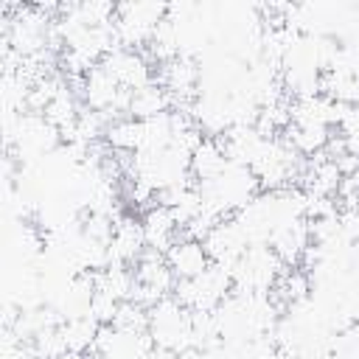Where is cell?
Wrapping results in <instances>:
<instances>
[{"instance_id":"1","label":"cell","mask_w":359,"mask_h":359,"mask_svg":"<svg viewBox=\"0 0 359 359\" xmlns=\"http://www.w3.org/2000/svg\"><path fill=\"white\" fill-rule=\"evenodd\" d=\"M165 264L177 280H188V278L202 275L210 266V258H208L202 241H185V244H174L165 252Z\"/></svg>"},{"instance_id":"2","label":"cell","mask_w":359,"mask_h":359,"mask_svg":"<svg viewBox=\"0 0 359 359\" xmlns=\"http://www.w3.org/2000/svg\"><path fill=\"white\" fill-rule=\"evenodd\" d=\"M227 163L230 160L222 154V149L216 146V140L213 137H202V143L191 154V177H194L196 185L210 182V180H216L227 168Z\"/></svg>"}]
</instances>
